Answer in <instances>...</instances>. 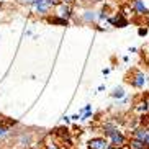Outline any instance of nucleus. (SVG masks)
Here are the masks:
<instances>
[{
	"instance_id": "nucleus-14",
	"label": "nucleus",
	"mask_w": 149,
	"mask_h": 149,
	"mask_svg": "<svg viewBox=\"0 0 149 149\" xmlns=\"http://www.w3.org/2000/svg\"><path fill=\"white\" fill-rule=\"evenodd\" d=\"M7 133H8V128H7V126H0V138L5 136Z\"/></svg>"
},
{
	"instance_id": "nucleus-18",
	"label": "nucleus",
	"mask_w": 149,
	"mask_h": 149,
	"mask_svg": "<svg viewBox=\"0 0 149 149\" xmlns=\"http://www.w3.org/2000/svg\"><path fill=\"white\" fill-rule=\"evenodd\" d=\"M20 2H28V3H31V2H33V0H20Z\"/></svg>"
},
{
	"instance_id": "nucleus-17",
	"label": "nucleus",
	"mask_w": 149,
	"mask_h": 149,
	"mask_svg": "<svg viewBox=\"0 0 149 149\" xmlns=\"http://www.w3.org/2000/svg\"><path fill=\"white\" fill-rule=\"evenodd\" d=\"M98 18H100V20H103V18H107V13H105V12H102V13L98 15Z\"/></svg>"
},
{
	"instance_id": "nucleus-5",
	"label": "nucleus",
	"mask_w": 149,
	"mask_h": 149,
	"mask_svg": "<svg viewBox=\"0 0 149 149\" xmlns=\"http://www.w3.org/2000/svg\"><path fill=\"white\" fill-rule=\"evenodd\" d=\"M110 23H111L113 26H118V28H125V26H128V20H126V18H123L121 15H116V17L110 18Z\"/></svg>"
},
{
	"instance_id": "nucleus-12",
	"label": "nucleus",
	"mask_w": 149,
	"mask_h": 149,
	"mask_svg": "<svg viewBox=\"0 0 149 149\" xmlns=\"http://www.w3.org/2000/svg\"><path fill=\"white\" fill-rule=\"evenodd\" d=\"M148 110H149V102H144V103H141L139 111H148Z\"/></svg>"
},
{
	"instance_id": "nucleus-15",
	"label": "nucleus",
	"mask_w": 149,
	"mask_h": 149,
	"mask_svg": "<svg viewBox=\"0 0 149 149\" xmlns=\"http://www.w3.org/2000/svg\"><path fill=\"white\" fill-rule=\"evenodd\" d=\"M138 33H139L141 36H146V35H148V30H146V28H139V31H138Z\"/></svg>"
},
{
	"instance_id": "nucleus-9",
	"label": "nucleus",
	"mask_w": 149,
	"mask_h": 149,
	"mask_svg": "<svg viewBox=\"0 0 149 149\" xmlns=\"http://www.w3.org/2000/svg\"><path fill=\"white\" fill-rule=\"evenodd\" d=\"M115 131H116V126H115L113 123H107L105 126H103V133H105V136L113 134Z\"/></svg>"
},
{
	"instance_id": "nucleus-13",
	"label": "nucleus",
	"mask_w": 149,
	"mask_h": 149,
	"mask_svg": "<svg viewBox=\"0 0 149 149\" xmlns=\"http://www.w3.org/2000/svg\"><path fill=\"white\" fill-rule=\"evenodd\" d=\"M85 20H87V22H92L93 18H95V15H93V12H87V15H85Z\"/></svg>"
},
{
	"instance_id": "nucleus-10",
	"label": "nucleus",
	"mask_w": 149,
	"mask_h": 149,
	"mask_svg": "<svg viewBox=\"0 0 149 149\" xmlns=\"http://www.w3.org/2000/svg\"><path fill=\"white\" fill-rule=\"evenodd\" d=\"M111 97L113 98H121V97H125V90H123V87H116L111 92Z\"/></svg>"
},
{
	"instance_id": "nucleus-7",
	"label": "nucleus",
	"mask_w": 149,
	"mask_h": 149,
	"mask_svg": "<svg viewBox=\"0 0 149 149\" xmlns=\"http://www.w3.org/2000/svg\"><path fill=\"white\" fill-rule=\"evenodd\" d=\"M146 144L143 143V141L136 139V138H133L131 141H130V149H144Z\"/></svg>"
},
{
	"instance_id": "nucleus-20",
	"label": "nucleus",
	"mask_w": 149,
	"mask_h": 149,
	"mask_svg": "<svg viewBox=\"0 0 149 149\" xmlns=\"http://www.w3.org/2000/svg\"><path fill=\"white\" fill-rule=\"evenodd\" d=\"M49 149H56V148H49Z\"/></svg>"
},
{
	"instance_id": "nucleus-4",
	"label": "nucleus",
	"mask_w": 149,
	"mask_h": 149,
	"mask_svg": "<svg viewBox=\"0 0 149 149\" xmlns=\"http://www.w3.org/2000/svg\"><path fill=\"white\" fill-rule=\"evenodd\" d=\"M133 10H134L136 13H139V15L149 13L148 7L144 5V0H134V2H133Z\"/></svg>"
},
{
	"instance_id": "nucleus-8",
	"label": "nucleus",
	"mask_w": 149,
	"mask_h": 149,
	"mask_svg": "<svg viewBox=\"0 0 149 149\" xmlns=\"http://www.w3.org/2000/svg\"><path fill=\"white\" fill-rule=\"evenodd\" d=\"M59 15H61L62 18H66V20L70 17V8L67 7L66 3H64V2H62V5H61V10H59Z\"/></svg>"
},
{
	"instance_id": "nucleus-3",
	"label": "nucleus",
	"mask_w": 149,
	"mask_h": 149,
	"mask_svg": "<svg viewBox=\"0 0 149 149\" xmlns=\"http://www.w3.org/2000/svg\"><path fill=\"white\" fill-rule=\"evenodd\" d=\"M146 82H148V80H146V77H144L143 72H136L134 77H133V80H131L133 87H136V88H143Z\"/></svg>"
},
{
	"instance_id": "nucleus-2",
	"label": "nucleus",
	"mask_w": 149,
	"mask_h": 149,
	"mask_svg": "<svg viewBox=\"0 0 149 149\" xmlns=\"http://www.w3.org/2000/svg\"><path fill=\"white\" fill-rule=\"evenodd\" d=\"M88 148L90 149H107L108 148V143L103 138H93V139L88 141Z\"/></svg>"
},
{
	"instance_id": "nucleus-11",
	"label": "nucleus",
	"mask_w": 149,
	"mask_h": 149,
	"mask_svg": "<svg viewBox=\"0 0 149 149\" xmlns=\"http://www.w3.org/2000/svg\"><path fill=\"white\" fill-rule=\"evenodd\" d=\"M49 22H51V23H57V25H67L66 18H51Z\"/></svg>"
},
{
	"instance_id": "nucleus-16",
	"label": "nucleus",
	"mask_w": 149,
	"mask_h": 149,
	"mask_svg": "<svg viewBox=\"0 0 149 149\" xmlns=\"http://www.w3.org/2000/svg\"><path fill=\"white\" fill-rule=\"evenodd\" d=\"M144 144H146V148H149V130H148V138H146Z\"/></svg>"
},
{
	"instance_id": "nucleus-6",
	"label": "nucleus",
	"mask_w": 149,
	"mask_h": 149,
	"mask_svg": "<svg viewBox=\"0 0 149 149\" xmlns=\"http://www.w3.org/2000/svg\"><path fill=\"white\" fill-rule=\"evenodd\" d=\"M134 138L144 143L146 138H148V130H146V128H139V130H136V131H134Z\"/></svg>"
},
{
	"instance_id": "nucleus-19",
	"label": "nucleus",
	"mask_w": 149,
	"mask_h": 149,
	"mask_svg": "<svg viewBox=\"0 0 149 149\" xmlns=\"http://www.w3.org/2000/svg\"><path fill=\"white\" fill-rule=\"evenodd\" d=\"M62 2H64V3H70V2H72V0H62Z\"/></svg>"
},
{
	"instance_id": "nucleus-1",
	"label": "nucleus",
	"mask_w": 149,
	"mask_h": 149,
	"mask_svg": "<svg viewBox=\"0 0 149 149\" xmlns=\"http://www.w3.org/2000/svg\"><path fill=\"white\" fill-rule=\"evenodd\" d=\"M108 138H110V141H111V146H115V148H123V144H125V134L120 133L118 130H116L113 134H110Z\"/></svg>"
}]
</instances>
